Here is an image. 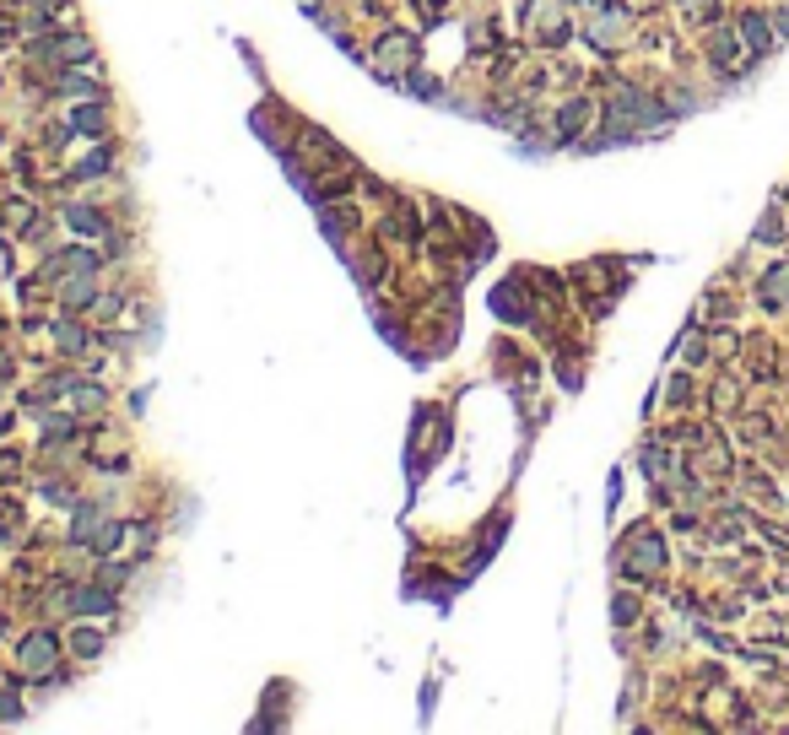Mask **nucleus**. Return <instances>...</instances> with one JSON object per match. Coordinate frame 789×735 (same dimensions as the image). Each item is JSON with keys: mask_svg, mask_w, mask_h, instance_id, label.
<instances>
[{"mask_svg": "<svg viewBox=\"0 0 789 735\" xmlns=\"http://www.w3.org/2000/svg\"><path fill=\"white\" fill-rule=\"evenodd\" d=\"M55 660H60L55 633H33L28 644H22V671H28V676H49V671H55Z\"/></svg>", "mask_w": 789, "mask_h": 735, "instance_id": "obj_1", "label": "nucleus"}, {"mask_svg": "<svg viewBox=\"0 0 789 735\" xmlns=\"http://www.w3.org/2000/svg\"><path fill=\"white\" fill-rule=\"evenodd\" d=\"M0 719H17V692H0Z\"/></svg>", "mask_w": 789, "mask_h": 735, "instance_id": "obj_2", "label": "nucleus"}, {"mask_svg": "<svg viewBox=\"0 0 789 735\" xmlns=\"http://www.w3.org/2000/svg\"><path fill=\"white\" fill-rule=\"evenodd\" d=\"M6 271H11V255H6V244H0V276H6Z\"/></svg>", "mask_w": 789, "mask_h": 735, "instance_id": "obj_3", "label": "nucleus"}]
</instances>
